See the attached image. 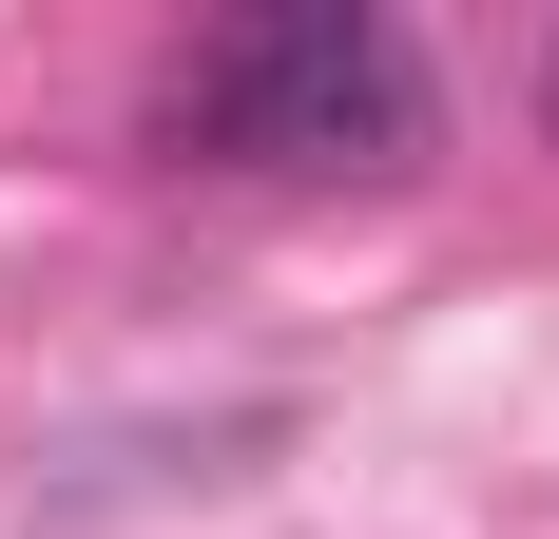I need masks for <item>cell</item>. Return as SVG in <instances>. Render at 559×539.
Masks as SVG:
<instances>
[{"label":"cell","mask_w":559,"mask_h":539,"mask_svg":"<svg viewBox=\"0 0 559 539\" xmlns=\"http://www.w3.org/2000/svg\"><path fill=\"white\" fill-rule=\"evenodd\" d=\"M174 155L213 173H405L425 155V58L367 0H251L174 58Z\"/></svg>","instance_id":"6da1fadb"},{"label":"cell","mask_w":559,"mask_h":539,"mask_svg":"<svg viewBox=\"0 0 559 539\" xmlns=\"http://www.w3.org/2000/svg\"><path fill=\"white\" fill-rule=\"evenodd\" d=\"M521 116H540V135H559V20H540V77H521Z\"/></svg>","instance_id":"7a4b0ae2"}]
</instances>
